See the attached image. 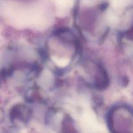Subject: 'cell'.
Instances as JSON below:
<instances>
[{"label":"cell","mask_w":133,"mask_h":133,"mask_svg":"<svg viewBox=\"0 0 133 133\" xmlns=\"http://www.w3.org/2000/svg\"><path fill=\"white\" fill-rule=\"evenodd\" d=\"M63 131L64 133H77L75 129L68 123H64Z\"/></svg>","instance_id":"1"}]
</instances>
